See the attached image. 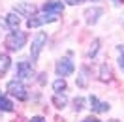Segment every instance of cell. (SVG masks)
I'll return each mask as SVG.
<instances>
[{"instance_id":"18","label":"cell","mask_w":124,"mask_h":122,"mask_svg":"<svg viewBox=\"0 0 124 122\" xmlns=\"http://www.w3.org/2000/svg\"><path fill=\"white\" fill-rule=\"evenodd\" d=\"M83 105H85V99L83 98H75L73 99V109H75V111H81Z\"/></svg>"},{"instance_id":"5","label":"cell","mask_w":124,"mask_h":122,"mask_svg":"<svg viewBox=\"0 0 124 122\" xmlns=\"http://www.w3.org/2000/svg\"><path fill=\"white\" fill-rule=\"evenodd\" d=\"M32 75H34V68L28 60H21L17 64V77L19 79L26 81V79H32Z\"/></svg>"},{"instance_id":"19","label":"cell","mask_w":124,"mask_h":122,"mask_svg":"<svg viewBox=\"0 0 124 122\" xmlns=\"http://www.w3.org/2000/svg\"><path fill=\"white\" fill-rule=\"evenodd\" d=\"M118 64H120V68L124 71V47H120V56H118Z\"/></svg>"},{"instance_id":"21","label":"cell","mask_w":124,"mask_h":122,"mask_svg":"<svg viewBox=\"0 0 124 122\" xmlns=\"http://www.w3.org/2000/svg\"><path fill=\"white\" fill-rule=\"evenodd\" d=\"M30 122H45V120H43V118H41V116H34V118H32Z\"/></svg>"},{"instance_id":"2","label":"cell","mask_w":124,"mask_h":122,"mask_svg":"<svg viewBox=\"0 0 124 122\" xmlns=\"http://www.w3.org/2000/svg\"><path fill=\"white\" fill-rule=\"evenodd\" d=\"M56 13H41V15H34L28 19V23H26V26L28 28H36V26H41V24H45V23H54L56 21Z\"/></svg>"},{"instance_id":"10","label":"cell","mask_w":124,"mask_h":122,"mask_svg":"<svg viewBox=\"0 0 124 122\" xmlns=\"http://www.w3.org/2000/svg\"><path fill=\"white\" fill-rule=\"evenodd\" d=\"M64 9V6H62V2H47L45 6H43V11H47V13H58V11H62Z\"/></svg>"},{"instance_id":"24","label":"cell","mask_w":124,"mask_h":122,"mask_svg":"<svg viewBox=\"0 0 124 122\" xmlns=\"http://www.w3.org/2000/svg\"><path fill=\"white\" fill-rule=\"evenodd\" d=\"M109 122H118V120H109Z\"/></svg>"},{"instance_id":"4","label":"cell","mask_w":124,"mask_h":122,"mask_svg":"<svg viewBox=\"0 0 124 122\" xmlns=\"http://www.w3.org/2000/svg\"><path fill=\"white\" fill-rule=\"evenodd\" d=\"M8 92L11 94V96H15L17 99H26V98H28L26 88H24L23 83H19V81H11V83H8Z\"/></svg>"},{"instance_id":"15","label":"cell","mask_w":124,"mask_h":122,"mask_svg":"<svg viewBox=\"0 0 124 122\" xmlns=\"http://www.w3.org/2000/svg\"><path fill=\"white\" fill-rule=\"evenodd\" d=\"M53 88H54V92L66 90V81H64V79H56V81L53 83Z\"/></svg>"},{"instance_id":"11","label":"cell","mask_w":124,"mask_h":122,"mask_svg":"<svg viewBox=\"0 0 124 122\" xmlns=\"http://www.w3.org/2000/svg\"><path fill=\"white\" fill-rule=\"evenodd\" d=\"M6 23H8V26L11 28V30H17V26H19V23H21V19L17 17V13H9V15H6Z\"/></svg>"},{"instance_id":"12","label":"cell","mask_w":124,"mask_h":122,"mask_svg":"<svg viewBox=\"0 0 124 122\" xmlns=\"http://www.w3.org/2000/svg\"><path fill=\"white\" fill-rule=\"evenodd\" d=\"M9 56L8 54H0V77L4 75L6 71H8V68H9Z\"/></svg>"},{"instance_id":"17","label":"cell","mask_w":124,"mask_h":122,"mask_svg":"<svg viewBox=\"0 0 124 122\" xmlns=\"http://www.w3.org/2000/svg\"><path fill=\"white\" fill-rule=\"evenodd\" d=\"M98 45H100V41H98V39H94V43L90 45V49H88V53H86V54H88V56H94V54L98 53Z\"/></svg>"},{"instance_id":"3","label":"cell","mask_w":124,"mask_h":122,"mask_svg":"<svg viewBox=\"0 0 124 122\" xmlns=\"http://www.w3.org/2000/svg\"><path fill=\"white\" fill-rule=\"evenodd\" d=\"M45 41H47V34H45V32L36 34V38H34V41H32V49H30V56H32V60H34V62L38 60L39 51H41V47H43Z\"/></svg>"},{"instance_id":"9","label":"cell","mask_w":124,"mask_h":122,"mask_svg":"<svg viewBox=\"0 0 124 122\" xmlns=\"http://www.w3.org/2000/svg\"><path fill=\"white\" fill-rule=\"evenodd\" d=\"M90 105H92V111H96V113H105V111H109V103H100V101L96 99V96H90Z\"/></svg>"},{"instance_id":"7","label":"cell","mask_w":124,"mask_h":122,"mask_svg":"<svg viewBox=\"0 0 124 122\" xmlns=\"http://www.w3.org/2000/svg\"><path fill=\"white\" fill-rule=\"evenodd\" d=\"M15 13H21L24 17H34L36 15V6H32V4H17Z\"/></svg>"},{"instance_id":"6","label":"cell","mask_w":124,"mask_h":122,"mask_svg":"<svg viewBox=\"0 0 124 122\" xmlns=\"http://www.w3.org/2000/svg\"><path fill=\"white\" fill-rule=\"evenodd\" d=\"M73 69H75V66H73V62H71L70 58H62V60L56 64V73L62 75V77L73 73Z\"/></svg>"},{"instance_id":"1","label":"cell","mask_w":124,"mask_h":122,"mask_svg":"<svg viewBox=\"0 0 124 122\" xmlns=\"http://www.w3.org/2000/svg\"><path fill=\"white\" fill-rule=\"evenodd\" d=\"M24 43H26V34L19 32V30H13L6 38V47H8L9 51H19L21 47H24Z\"/></svg>"},{"instance_id":"20","label":"cell","mask_w":124,"mask_h":122,"mask_svg":"<svg viewBox=\"0 0 124 122\" xmlns=\"http://www.w3.org/2000/svg\"><path fill=\"white\" fill-rule=\"evenodd\" d=\"M66 2H68V4H71V6H77V4H81L83 0H66Z\"/></svg>"},{"instance_id":"8","label":"cell","mask_w":124,"mask_h":122,"mask_svg":"<svg viewBox=\"0 0 124 122\" xmlns=\"http://www.w3.org/2000/svg\"><path fill=\"white\" fill-rule=\"evenodd\" d=\"M98 15H101V9L100 8H90L85 11V21L88 24H94L96 21H98Z\"/></svg>"},{"instance_id":"13","label":"cell","mask_w":124,"mask_h":122,"mask_svg":"<svg viewBox=\"0 0 124 122\" xmlns=\"http://www.w3.org/2000/svg\"><path fill=\"white\" fill-rule=\"evenodd\" d=\"M66 101H68V99H66V96H64V94H60V92H56V94L53 96V103L58 107V109H62V107L66 105Z\"/></svg>"},{"instance_id":"22","label":"cell","mask_w":124,"mask_h":122,"mask_svg":"<svg viewBox=\"0 0 124 122\" xmlns=\"http://www.w3.org/2000/svg\"><path fill=\"white\" fill-rule=\"evenodd\" d=\"M83 122H100V120H98V118H92V116H88V118H85Z\"/></svg>"},{"instance_id":"16","label":"cell","mask_w":124,"mask_h":122,"mask_svg":"<svg viewBox=\"0 0 124 122\" xmlns=\"http://www.w3.org/2000/svg\"><path fill=\"white\" fill-rule=\"evenodd\" d=\"M101 81H109L111 79V69H109V66H101Z\"/></svg>"},{"instance_id":"14","label":"cell","mask_w":124,"mask_h":122,"mask_svg":"<svg viewBox=\"0 0 124 122\" xmlns=\"http://www.w3.org/2000/svg\"><path fill=\"white\" fill-rule=\"evenodd\" d=\"M0 111H13V103L2 94H0Z\"/></svg>"},{"instance_id":"23","label":"cell","mask_w":124,"mask_h":122,"mask_svg":"<svg viewBox=\"0 0 124 122\" xmlns=\"http://www.w3.org/2000/svg\"><path fill=\"white\" fill-rule=\"evenodd\" d=\"M113 2H115V4H120V2H122V0H113Z\"/></svg>"}]
</instances>
